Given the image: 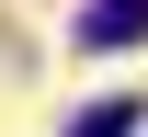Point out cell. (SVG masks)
Returning <instances> with one entry per match:
<instances>
[{
	"label": "cell",
	"mask_w": 148,
	"mask_h": 137,
	"mask_svg": "<svg viewBox=\"0 0 148 137\" xmlns=\"http://www.w3.org/2000/svg\"><path fill=\"white\" fill-rule=\"evenodd\" d=\"M148 34V0H91L80 12V46H137Z\"/></svg>",
	"instance_id": "6da1fadb"
},
{
	"label": "cell",
	"mask_w": 148,
	"mask_h": 137,
	"mask_svg": "<svg viewBox=\"0 0 148 137\" xmlns=\"http://www.w3.org/2000/svg\"><path fill=\"white\" fill-rule=\"evenodd\" d=\"M69 137H137V103H91V114H69Z\"/></svg>",
	"instance_id": "7a4b0ae2"
}]
</instances>
